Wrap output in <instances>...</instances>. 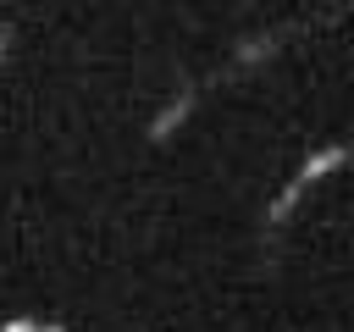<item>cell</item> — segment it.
Listing matches in <instances>:
<instances>
[{"instance_id": "cell-4", "label": "cell", "mask_w": 354, "mask_h": 332, "mask_svg": "<svg viewBox=\"0 0 354 332\" xmlns=\"http://www.w3.org/2000/svg\"><path fill=\"white\" fill-rule=\"evenodd\" d=\"M44 332H66V326H44Z\"/></svg>"}, {"instance_id": "cell-3", "label": "cell", "mask_w": 354, "mask_h": 332, "mask_svg": "<svg viewBox=\"0 0 354 332\" xmlns=\"http://www.w3.org/2000/svg\"><path fill=\"white\" fill-rule=\"evenodd\" d=\"M6 50H11V28H0V66H6Z\"/></svg>"}, {"instance_id": "cell-1", "label": "cell", "mask_w": 354, "mask_h": 332, "mask_svg": "<svg viewBox=\"0 0 354 332\" xmlns=\"http://www.w3.org/2000/svg\"><path fill=\"white\" fill-rule=\"evenodd\" d=\"M194 105H199V89H177L166 105H160V116L149 122V138L160 144V138H171V127H183L188 116H194Z\"/></svg>"}, {"instance_id": "cell-2", "label": "cell", "mask_w": 354, "mask_h": 332, "mask_svg": "<svg viewBox=\"0 0 354 332\" xmlns=\"http://www.w3.org/2000/svg\"><path fill=\"white\" fill-rule=\"evenodd\" d=\"M0 332H44V321H28V315H11V321H0Z\"/></svg>"}]
</instances>
